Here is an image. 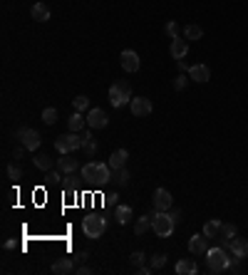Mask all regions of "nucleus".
<instances>
[{
  "label": "nucleus",
  "mask_w": 248,
  "mask_h": 275,
  "mask_svg": "<svg viewBox=\"0 0 248 275\" xmlns=\"http://www.w3.org/2000/svg\"><path fill=\"white\" fill-rule=\"evenodd\" d=\"M82 179L87 183H95V186H107L112 181V166L109 164H97V161H90L85 164L82 169Z\"/></svg>",
  "instance_id": "obj_1"
},
{
  "label": "nucleus",
  "mask_w": 248,
  "mask_h": 275,
  "mask_svg": "<svg viewBox=\"0 0 248 275\" xmlns=\"http://www.w3.org/2000/svg\"><path fill=\"white\" fill-rule=\"evenodd\" d=\"M206 263H208L211 273H226L228 265H231V255H228V250L223 245H216V248L206 250Z\"/></svg>",
  "instance_id": "obj_2"
},
{
  "label": "nucleus",
  "mask_w": 248,
  "mask_h": 275,
  "mask_svg": "<svg viewBox=\"0 0 248 275\" xmlns=\"http://www.w3.org/2000/svg\"><path fill=\"white\" fill-rule=\"evenodd\" d=\"M174 226H176V221H174L171 211H156L151 216V228L159 238H169L174 233Z\"/></svg>",
  "instance_id": "obj_3"
},
{
  "label": "nucleus",
  "mask_w": 248,
  "mask_h": 275,
  "mask_svg": "<svg viewBox=\"0 0 248 275\" xmlns=\"http://www.w3.org/2000/svg\"><path fill=\"white\" fill-rule=\"evenodd\" d=\"M82 144H85V137H82L80 132H70V134H62V137H57V139H55V149H57V154H60V156H62V154H72V151L82 149Z\"/></svg>",
  "instance_id": "obj_4"
},
{
  "label": "nucleus",
  "mask_w": 248,
  "mask_h": 275,
  "mask_svg": "<svg viewBox=\"0 0 248 275\" xmlns=\"http://www.w3.org/2000/svg\"><path fill=\"white\" fill-rule=\"evenodd\" d=\"M82 230H85L87 238L97 240V238L107 230V218H104L102 213H90V216L82 221Z\"/></svg>",
  "instance_id": "obj_5"
},
{
  "label": "nucleus",
  "mask_w": 248,
  "mask_h": 275,
  "mask_svg": "<svg viewBox=\"0 0 248 275\" xmlns=\"http://www.w3.org/2000/svg\"><path fill=\"white\" fill-rule=\"evenodd\" d=\"M132 102V87L129 82H114L109 87V104L112 107H124Z\"/></svg>",
  "instance_id": "obj_6"
},
{
  "label": "nucleus",
  "mask_w": 248,
  "mask_h": 275,
  "mask_svg": "<svg viewBox=\"0 0 248 275\" xmlns=\"http://www.w3.org/2000/svg\"><path fill=\"white\" fill-rule=\"evenodd\" d=\"M15 139H18V141H20L28 151H35V149L40 146V141H43V139H40V134H38L35 129H30V127H20V129L15 132Z\"/></svg>",
  "instance_id": "obj_7"
},
{
  "label": "nucleus",
  "mask_w": 248,
  "mask_h": 275,
  "mask_svg": "<svg viewBox=\"0 0 248 275\" xmlns=\"http://www.w3.org/2000/svg\"><path fill=\"white\" fill-rule=\"evenodd\" d=\"M107 124H109V117H107L104 109L92 107V109L87 112V127H90V129H104Z\"/></svg>",
  "instance_id": "obj_8"
},
{
  "label": "nucleus",
  "mask_w": 248,
  "mask_h": 275,
  "mask_svg": "<svg viewBox=\"0 0 248 275\" xmlns=\"http://www.w3.org/2000/svg\"><path fill=\"white\" fill-rule=\"evenodd\" d=\"M151 201H154V211H171L174 208V198L166 188H156Z\"/></svg>",
  "instance_id": "obj_9"
},
{
  "label": "nucleus",
  "mask_w": 248,
  "mask_h": 275,
  "mask_svg": "<svg viewBox=\"0 0 248 275\" xmlns=\"http://www.w3.org/2000/svg\"><path fill=\"white\" fill-rule=\"evenodd\" d=\"M129 109H132V117H149L154 107H151V102L147 97H134L129 102Z\"/></svg>",
  "instance_id": "obj_10"
},
{
  "label": "nucleus",
  "mask_w": 248,
  "mask_h": 275,
  "mask_svg": "<svg viewBox=\"0 0 248 275\" xmlns=\"http://www.w3.org/2000/svg\"><path fill=\"white\" fill-rule=\"evenodd\" d=\"M119 62H122V70L124 72H137L139 70V55L134 52V50H124L122 55H119Z\"/></svg>",
  "instance_id": "obj_11"
},
{
  "label": "nucleus",
  "mask_w": 248,
  "mask_h": 275,
  "mask_svg": "<svg viewBox=\"0 0 248 275\" xmlns=\"http://www.w3.org/2000/svg\"><path fill=\"white\" fill-rule=\"evenodd\" d=\"M189 250L194 253V255H206V250H208V238L201 233V235H191L189 238Z\"/></svg>",
  "instance_id": "obj_12"
},
{
  "label": "nucleus",
  "mask_w": 248,
  "mask_h": 275,
  "mask_svg": "<svg viewBox=\"0 0 248 275\" xmlns=\"http://www.w3.org/2000/svg\"><path fill=\"white\" fill-rule=\"evenodd\" d=\"M77 268H75V258H57L55 263H52V273L55 275H70V273H75Z\"/></svg>",
  "instance_id": "obj_13"
},
{
  "label": "nucleus",
  "mask_w": 248,
  "mask_h": 275,
  "mask_svg": "<svg viewBox=\"0 0 248 275\" xmlns=\"http://www.w3.org/2000/svg\"><path fill=\"white\" fill-rule=\"evenodd\" d=\"M189 77H191L194 82L203 85V82L211 80V70H208V65H194V67H189Z\"/></svg>",
  "instance_id": "obj_14"
},
{
  "label": "nucleus",
  "mask_w": 248,
  "mask_h": 275,
  "mask_svg": "<svg viewBox=\"0 0 248 275\" xmlns=\"http://www.w3.org/2000/svg\"><path fill=\"white\" fill-rule=\"evenodd\" d=\"M236 233H238V230H236V226H233V223H223V221H221V230H218V240H221V245H223L226 250H228L231 240L236 238Z\"/></svg>",
  "instance_id": "obj_15"
},
{
  "label": "nucleus",
  "mask_w": 248,
  "mask_h": 275,
  "mask_svg": "<svg viewBox=\"0 0 248 275\" xmlns=\"http://www.w3.org/2000/svg\"><path fill=\"white\" fill-rule=\"evenodd\" d=\"M169 52H171V57H174V60H184V57H186V52H189V43H186V38H184V40H181V38H174V40H171Z\"/></svg>",
  "instance_id": "obj_16"
},
{
  "label": "nucleus",
  "mask_w": 248,
  "mask_h": 275,
  "mask_svg": "<svg viewBox=\"0 0 248 275\" xmlns=\"http://www.w3.org/2000/svg\"><path fill=\"white\" fill-rule=\"evenodd\" d=\"M127 159H129V151L127 149H117L112 156H109V166H112V171H119V169H124L127 166Z\"/></svg>",
  "instance_id": "obj_17"
},
{
  "label": "nucleus",
  "mask_w": 248,
  "mask_h": 275,
  "mask_svg": "<svg viewBox=\"0 0 248 275\" xmlns=\"http://www.w3.org/2000/svg\"><path fill=\"white\" fill-rule=\"evenodd\" d=\"M57 169H60L62 174L72 176V174L80 169V164H77V159H72L70 154H62V159H57Z\"/></svg>",
  "instance_id": "obj_18"
},
{
  "label": "nucleus",
  "mask_w": 248,
  "mask_h": 275,
  "mask_svg": "<svg viewBox=\"0 0 248 275\" xmlns=\"http://www.w3.org/2000/svg\"><path fill=\"white\" fill-rule=\"evenodd\" d=\"M228 253L236 258H248V240L246 238H233L228 245Z\"/></svg>",
  "instance_id": "obj_19"
},
{
  "label": "nucleus",
  "mask_w": 248,
  "mask_h": 275,
  "mask_svg": "<svg viewBox=\"0 0 248 275\" xmlns=\"http://www.w3.org/2000/svg\"><path fill=\"white\" fill-rule=\"evenodd\" d=\"M114 218H117L119 226H127V223L134 218V211H132L129 206H124V203H117V206H114Z\"/></svg>",
  "instance_id": "obj_20"
},
{
  "label": "nucleus",
  "mask_w": 248,
  "mask_h": 275,
  "mask_svg": "<svg viewBox=\"0 0 248 275\" xmlns=\"http://www.w3.org/2000/svg\"><path fill=\"white\" fill-rule=\"evenodd\" d=\"M176 273H179V275H196V273H198V265H196L194 258H184V260L176 263Z\"/></svg>",
  "instance_id": "obj_21"
},
{
  "label": "nucleus",
  "mask_w": 248,
  "mask_h": 275,
  "mask_svg": "<svg viewBox=\"0 0 248 275\" xmlns=\"http://www.w3.org/2000/svg\"><path fill=\"white\" fill-rule=\"evenodd\" d=\"M30 15H33V20L45 23V20H50V8H48L45 3H35V5H33V10H30Z\"/></svg>",
  "instance_id": "obj_22"
},
{
  "label": "nucleus",
  "mask_w": 248,
  "mask_h": 275,
  "mask_svg": "<svg viewBox=\"0 0 248 275\" xmlns=\"http://www.w3.org/2000/svg\"><path fill=\"white\" fill-rule=\"evenodd\" d=\"M82 137H85V144H82V151H85L87 156H95V154H97V141L92 139V129L87 127V129L82 132Z\"/></svg>",
  "instance_id": "obj_23"
},
{
  "label": "nucleus",
  "mask_w": 248,
  "mask_h": 275,
  "mask_svg": "<svg viewBox=\"0 0 248 275\" xmlns=\"http://www.w3.org/2000/svg\"><path fill=\"white\" fill-rule=\"evenodd\" d=\"M67 124H70V132H82L87 127V117H82V112H72Z\"/></svg>",
  "instance_id": "obj_24"
},
{
  "label": "nucleus",
  "mask_w": 248,
  "mask_h": 275,
  "mask_svg": "<svg viewBox=\"0 0 248 275\" xmlns=\"http://www.w3.org/2000/svg\"><path fill=\"white\" fill-rule=\"evenodd\" d=\"M149 228H151V216H139L137 223H134V233H137V235H144Z\"/></svg>",
  "instance_id": "obj_25"
},
{
  "label": "nucleus",
  "mask_w": 248,
  "mask_h": 275,
  "mask_svg": "<svg viewBox=\"0 0 248 275\" xmlns=\"http://www.w3.org/2000/svg\"><path fill=\"white\" fill-rule=\"evenodd\" d=\"M218 230H221V221H206L203 223V235L206 238H218Z\"/></svg>",
  "instance_id": "obj_26"
},
{
  "label": "nucleus",
  "mask_w": 248,
  "mask_h": 275,
  "mask_svg": "<svg viewBox=\"0 0 248 275\" xmlns=\"http://www.w3.org/2000/svg\"><path fill=\"white\" fill-rule=\"evenodd\" d=\"M184 38H186V40H201V38H203V30H201L198 25L189 23V25L184 28Z\"/></svg>",
  "instance_id": "obj_27"
},
{
  "label": "nucleus",
  "mask_w": 248,
  "mask_h": 275,
  "mask_svg": "<svg viewBox=\"0 0 248 275\" xmlns=\"http://www.w3.org/2000/svg\"><path fill=\"white\" fill-rule=\"evenodd\" d=\"M33 161H35V166H38L40 171H50V169H52V164H55V161H52L48 154H38Z\"/></svg>",
  "instance_id": "obj_28"
},
{
  "label": "nucleus",
  "mask_w": 248,
  "mask_h": 275,
  "mask_svg": "<svg viewBox=\"0 0 248 275\" xmlns=\"http://www.w3.org/2000/svg\"><path fill=\"white\" fill-rule=\"evenodd\" d=\"M72 107H75V112H90V109H92V107H90V99H87L85 94L75 97V99H72Z\"/></svg>",
  "instance_id": "obj_29"
},
{
  "label": "nucleus",
  "mask_w": 248,
  "mask_h": 275,
  "mask_svg": "<svg viewBox=\"0 0 248 275\" xmlns=\"http://www.w3.org/2000/svg\"><path fill=\"white\" fill-rule=\"evenodd\" d=\"M129 171L127 169H119V171H114V183L117 186H129Z\"/></svg>",
  "instance_id": "obj_30"
},
{
  "label": "nucleus",
  "mask_w": 248,
  "mask_h": 275,
  "mask_svg": "<svg viewBox=\"0 0 248 275\" xmlns=\"http://www.w3.org/2000/svg\"><path fill=\"white\" fill-rule=\"evenodd\" d=\"M43 122H45V124H55V122H57V109H55V107H48V109L43 112Z\"/></svg>",
  "instance_id": "obj_31"
},
{
  "label": "nucleus",
  "mask_w": 248,
  "mask_h": 275,
  "mask_svg": "<svg viewBox=\"0 0 248 275\" xmlns=\"http://www.w3.org/2000/svg\"><path fill=\"white\" fill-rule=\"evenodd\" d=\"M189 80H191V77H186V75H179V77L174 80V90H176V92H181V90H186V85H189Z\"/></svg>",
  "instance_id": "obj_32"
},
{
  "label": "nucleus",
  "mask_w": 248,
  "mask_h": 275,
  "mask_svg": "<svg viewBox=\"0 0 248 275\" xmlns=\"http://www.w3.org/2000/svg\"><path fill=\"white\" fill-rule=\"evenodd\" d=\"M8 176H10L13 181H18V179H23V169H20L18 164H10V166H8Z\"/></svg>",
  "instance_id": "obj_33"
},
{
  "label": "nucleus",
  "mask_w": 248,
  "mask_h": 275,
  "mask_svg": "<svg viewBox=\"0 0 248 275\" xmlns=\"http://www.w3.org/2000/svg\"><path fill=\"white\" fill-rule=\"evenodd\" d=\"M45 179H48V183H57V181H62V171L57 169V171H45Z\"/></svg>",
  "instance_id": "obj_34"
},
{
  "label": "nucleus",
  "mask_w": 248,
  "mask_h": 275,
  "mask_svg": "<svg viewBox=\"0 0 248 275\" xmlns=\"http://www.w3.org/2000/svg\"><path fill=\"white\" fill-rule=\"evenodd\" d=\"M164 265H166V255H164V253H156V255L151 258V268L159 270V268H164Z\"/></svg>",
  "instance_id": "obj_35"
},
{
  "label": "nucleus",
  "mask_w": 248,
  "mask_h": 275,
  "mask_svg": "<svg viewBox=\"0 0 248 275\" xmlns=\"http://www.w3.org/2000/svg\"><path fill=\"white\" fill-rule=\"evenodd\" d=\"M164 30H166V35H169V38H171V40H174V38H179V25H176V23H174V20H169V23H166V28H164Z\"/></svg>",
  "instance_id": "obj_36"
},
{
  "label": "nucleus",
  "mask_w": 248,
  "mask_h": 275,
  "mask_svg": "<svg viewBox=\"0 0 248 275\" xmlns=\"http://www.w3.org/2000/svg\"><path fill=\"white\" fill-rule=\"evenodd\" d=\"M144 258H147V255H144L142 250L132 253V265H137V268H139V265H144Z\"/></svg>",
  "instance_id": "obj_37"
},
{
  "label": "nucleus",
  "mask_w": 248,
  "mask_h": 275,
  "mask_svg": "<svg viewBox=\"0 0 248 275\" xmlns=\"http://www.w3.org/2000/svg\"><path fill=\"white\" fill-rule=\"evenodd\" d=\"M75 273H77V275H90V273H92V268H90V265H82V263H80V268H77Z\"/></svg>",
  "instance_id": "obj_38"
},
{
  "label": "nucleus",
  "mask_w": 248,
  "mask_h": 275,
  "mask_svg": "<svg viewBox=\"0 0 248 275\" xmlns=\"http://www.w3.org/2000/svg\"><path fill=\"white\" fill-rule=\"evenodd\" d=\"M25 151H28V149H25V146L20 144V146H18V149L13 151V159H23V154H25Z\"/></svg>",
  "instance_id": "obj_39"
},
{
  "label": "nucleus",
  "mask_w": 248,
  "mask_h": 275,
  "mask_svg": "<svg viewBox=\"0 0 248 275\" xmlns=\"http://www.w3.org/2000/svg\"><path fill=\"white\" fill-rule=\"evenodd\" d=\"M151 270H154L151 265H149V268H147V265H139V268H137V273H139V275H149Z\"/></svg>",
  "instance_id": "obj_40"
},
{
  "label": "nucleus",
  "mask_w": 248,
  "mask_h": 275,
  "mask_svg": "<svg viewBox=\"0 0 248 275\" xmlns=\"http://www.w3.org/2000/svg\"><path fill=\"white\" fill-rule=\"evenodd\" d=\"M85 260H87V253H85V250H80V253L75 255V263H85Z\"/></svg>",
  "instance_id": "obj_41"
},
{
  "label": "nucleus",
  "mask_w": 248,
  "mask_h": 275,
  "mask_svg": "<svg viewBox=\"0 0 248 275\" xmlns=\"http://www.w3.org/2000/svg\"><path fill=\"white\" fill-rule=\"evenodd\" d=\"M171 216H174V221H176V223L181 221V211H179V208H174V211H171Z\"/></svg>",
  "instance_id": "obj_42"
},
{
  "label": "nucleus",
  "mask_w": 248,
  "mask_h": 275,
  "mask_svg": "<svg viewBox=\"0 0 248 275\" xmlns=\"http://www.w3.org/2000/svg\"><path fill=\"white\" fill-rule=\"evenodd\" d=\"M3 245H5V250H13V248H15V245H18V243H15V240H5V243H3Z\"/></svg>",
  "instance_id": "obj_43"
},
{
  "label": "nucleus",
  "mask_w": 248,
  "mask_h": 275,
  "mask_svg": "<svg viewBox=\"0 0 248 275\" xmlns=\"http://www.w3.org/2000/svg\"><path fill=\"white\" fill-rule=\"evenodd\" d=\"M179 70H181V72H186V70H189V65H186L184 60H179Z\"/></svg>",
  "instance_id": "obj_44"
}]
</instances>
